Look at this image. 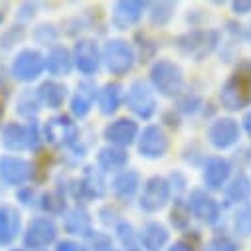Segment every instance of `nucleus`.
Segmentation results:
<instances>
[{"label": "nucleus", "mask_w": 251, "mask_h": 251, "mask_svg": "<svg viewBox=\"0 0 251 251\" xmlns=\"http://www.w3.org/2000/svg\"><path fill=\"white\" fill-rule=\"evenodd\" d=\"M151 87L162 97H180L184 91V74L168 57L156 59L151 68Z\"/></svg>", "instance_id": "nucleus-2"}, {"label": "nucleus", "mask_w": 251, "mask_h": 251, "mask_svg": "<svg viewBox=\"0 0 251 251\" xmlns=\"http://www.w3.org/2000/svg\"><path fill=\"white\" fill-rule=\"evenodd\" d=\"M115 233H117V239L123 245V251H145L143 245H141V239H139V231L133 227L131 222L121 220L115 226Z\"/></svg>", "instance_id": "nucleus-31"}, {"label": "nucleus", "mask_w": 251, "mask_h": 251, "mask_svg": "<svg viewBox=\"0 0 251 251\" xmlns=\"http://www.w3.org/2000/svg\"><path fill=\"white\" fill-rule=\"evenodd\" d=\"M109 251H119V249H109Z\"/></svg>", "instance_id": "nucleus-49"}, {"label": "nucleus", "mask_w": 251, "mask_h": 251, "mask_svg": "<svg viewBox=\"0 0 251 251\" xmlns=\"http://www.w3.org/2000/svg\"><path fill=\"white\" fill-rule=\"evenodd\" d=\"M239 139H241V127L231 117H220L208 127V141L218 151H227L235 147Z\"/></svg>", "instance_id": "nucleus-12"}, {"label": "nucleus", "mask_w": 251, "mask_h": 251, "mask_svg": "<svg viewBox=\"0 0 251 251\" xmlns=\"http://www.w3.org/2000/svg\"><path fill=\"white\" fill-rule=\"evenodd\" d=\"M123 99H125V89H123V85L119 81L105 83L97 93V105H99L101 115H107V117L115 115L117 109L121 107Z\"/></svg>", "instance_id": "nucleus-25"}, {"label": "nucleus", "mask_w": 251, "mask_h": 251, "mask_svg": "<svg viewBox=\"0 0 251 251\" xmlns=\"http://www.w3.org/2000/svg\"><path fill=\"white\" fill-rule=\"evenodd\" d=\"M55 251H87V247H83V245H81V243H77V241L64 239V241H57Z\"/></svg>", "instance_id": "nucleus-42"}, {"label": "nucleus", "mask_w": 251, "mask_h": 251, "mask_svg": "<svg viewBox=\"0 0 251 251\" xmlns=\"http://www.w3.org/2000/svg\"><path fill=\"white\" fill-rule=\"evenodd\" d=\"M44 70H46V57L38 50L26 48V50L16 53V57L12 61V68H10V75L16 81L32 83L42 75Z\"/></svg>", "instance_id": "nucleus-8"}, {"label": "nucleus", "mask_w": 251, "mask_h": 251, "mask_svg": "<svg viewBox=\"0 0 251 251\" xmlns=\"http://www.w3.org/2000/svg\"><path fill=\"white\" fill-rule=\"evenodd\" d=\"M24 26H12V28H8L2 36H0V48L2 50H10L12 46H16L18 42H22L24 40Z\"/></svg>", "instance_id": "nucleus-38"}, {"label": "nucleus", "mask_w": 251, "mask_h": 251, "mask_svg": "<svg viewBox=\"0 0 251 251\" xmlns=\"http://www.w3.org/2000/svg\"><path fill=\"white\" fill-rule=\"evenodd\" d=\"M231 162L224 156H210L204 162L202 168V182L206 186V190H222V188L227 184L229 176H231Z\"/></svg>", "instance_id": "nucleus-16"}, {"label": "nucleus", "mask_w": 251, "mask_h": 251, "mask_svg": "<svg viewBox=\"0 0 251 251\" xmlns=\"http://www.w3.org/2000/svg\"><path fill=\"white\" fill-rule=\"evenodd\" d=\"M42 109V101H40V95H38V89H22L18 93V99H16V111L20 117H26L30 121H34V117L38 115V111Z\"/></svg>", "instance_id": "nucleus-30"}, {"label": "nucleus", "mask_w": 251, "mask_h": 251, "mask_svg": "<svg viewBox=\"0 0 251 251\" xmlns=\"http://www.w3.org/2000/svg\"><path fill=\"white\" fill-rule=\"evenodd\" d=\"M129 164V152L127 149H119V147H103L97 152V166L101 172H123Z\"/></svg>", "instance_id": "nucleus-24"}, {"label": "nucleus", "mask_w": 251, "mask_h": 251, "mask_svg": "<svg viewBox=\"0 0 251 251\" xmlns=\"http://www.w3.org/2000/svg\"><path fill=\"white\" fill-rule=\"evenodd\" d=\"M18 200L24 204V206H32L34 204V188L32 186H24V188H20L18 190Z\"/></svg>", "instance_id": "nucleus-43"}, {"label": "nucleus", "mask_w": 251, "mask_h": 251, "mask_svg": "<svg viewBox=\"0 0 251 251\" xmlns=\"http://www.w3.org/2000/svg\"><path fill=\"white\" fill-rule=\"evenodd\" d=\"M0 139H2L4 149L12 152H22L30 149L28 129H26V125H20V123H6L2 127V133H0Z\"/></svg>", "instance_id": "nucleus-27"}, {"label": "nucleus", "mask_w": 251, "mask_h": 251, "mask_svg": "<svg viewBox=\"0 0 251 251\" xmlns=\"http://www.w3.org/2000/svg\"><path fill=\"white\" fill-rule=\"evenodd\" d=\"M231 10H233V14H239V16H243V14H249L251 12V0H237V2H231Z\"/></svg>", "instance_id": "nucleus-44"}, {"label": "nucleus", "mask_w": 251, "mask_h": 251, "mask_svg": "<svg viewBox=\"0 0 251 251\" xmlns=\"http://www.w3.org/2000/svg\"><path fill=\"white\" fill-rule=\"evenodd\" d=\"M135 48L127 40H109L101 50V61L105 64L107 72L113 75H127L135 66Z\"/></svg>", "instance_id": "nucleus-3"}, {"label": "nucleus", "mask_w": 251, "mask_h": 251, "mask_svg": "<svg viewBox=\"0 0 251 251\" xmlns=\"http://www.w3.org/2000/svg\"><path fill=\"white\" fill-rule=\"evenodd\" d=\"M125 103H127L129 111L135 117L145 119V121H149L156 113V109H158L154 89L145 79H135L129 85L127 93H125Z\"/></svg>", "instance_id": "nucleus-4"}, {"label": "nucleus", "mask_w": 251, "mask_h": 251, "mask_svg": "<svg viewBox=\"0 0 251 251\" xmlns=\"http://www.w3.org/2000/svg\"><path fill=\"white\" fill-rule=\"evenodd\" d=\"M166 251H196V249H194V245H192V243H188V241L180 239V241L172 243V245H170Z\"/></svg>", "instance_id": "nucleus-45"}, {"label": "nucleus", "mask_w": 251, "mask_h": 251, "mask_svg": "<svg viewBox=\"0 0 251 251\" xmlns=\"http://www.w3.org/2000/svg\"><path fill=\"white\" fill-rule=\"evenodd\" d=\"M34 176V166L20 156H2L0 158V180L6 186H22Z\"/></svg>", "instance_id": "nucleus-15"}, {"label": "nucleus", "mask_w": 251, "mask_h": 251, "mask_svg": "<svg viewBox=\"0 0 251 251\" xmlns=\"http://www.w3.org/2000/svg\"><path fill=\"white\" fill-rule=\"evenodd\" d=\"M200 105H202V99L198 95H192V97H182L178 103V109L184 113H194Z\"/></svg>", "instance_id": "nucleus-41"}, {"label": "nucleus", "mask_w": 251, "mask_h": 251, "mask_svg": "<svg viewBox=\"0 0 251 251\" xmlns=\"http://www.w3.org/2000/svg\"><path fill=\"white\" fill-rule=\"evenodd\" d=\"M251 198V178L243 172H239L231 182L226 186V204H237L243 206Z\"/></svg>", "instance_id": "nucleus-29"}, {"label": "nucleus", "mask_w": 251, "mask_h": 251, "mask_svg": "<svg viewBox=\"0 0 251 251\" xmlns=\"http://www.w3.org/2000/svg\"><path fill=\"white\" fill-rule=\"evenodd\" d=\"M190 220H192V214H190V208H188V202H184L180 198L174 200V206L170 210V224L176 229L184 231V229H188V226H190Z\"/></svg>", "instance_id": "nucleus-33"}, {"label": "nucleus", "mask_w": 251, "mask_h": 251, "mask_svg": "<svg viewBox=\"0 0 251 251\" xmlns=\"http://www.w3.org/2000/svg\"><path fill=\"white\" fill-rule=\"evenodd\" d=\"M111 186H113V194L121 202H131L141 188V174L137 170H123L115 176Z\"/></svg>", "instance_id": "nucleus-22"}, {"label": "nucleus", "mask_w": 251, "mask_h": 251, "mask_svg": "<svg viewBox=\"0 0 251 251\" xmlns=\"http://www.w3.org/2000/svg\"><path fill=\"white\" fill-rule=\"evenodd\" d=\"M220 101L227 111H241L251 105V61H241L226 79Z\"/></svg>", "instance_id": "nucleus-1"}, {"label": "nucleus", "mask_w": 251, "mask_h": 251, "mask_svg": "<svg viewBox=\"0 0 251 251\" xmlns=\"http://www.w3.org/2000/svg\"><path fill=\"white\" fill-rule=\"evenodd\" d=\"M46 70L53 77H66L74 70V57L66 46H53L46 55Z\"/></svg>", "instance_id": "nucleus-21"}, {"label": "nucleus", "mask_w": 251, "mask_h": 251, "mask_svg": "<svg viewBox=\"0 0 251 251\" xmlns=\"http://www.w3.org/2000/svg\"><path fill=\"white\" fill-rule=\"evenodd\" d=\"M2 113H4V101L0 99V119H2Z\"/></svg>", "instance_id": "nucleus-47"}, {"label": "nucleus", "mask_w": 251, "mask_h": 251, "mask_svg": "<svg viewBox=\"0 0 251 251\" xmlns=\"http://www.w3.org/2000/svg\"><path fill=\"white\" fill-rule=\"evenodd\" d=\"M176 46L180 53L200 61L218 46V32L216 30H190L176 40Z\"/></svg>", "instance_id": "nucleus-6"}, {"label": "nucleus", "mask_w": 251, "mask_h": 251, "mask_svg": "<svg viewBox=\"0 0 251 251\" xmlns=\"http://www.w3.org/2000/svg\"><path fill=\"white\" fill-rule=\"evenodd\" d=\"M147 8V2H135V0H123L117 2L113 8L111 22L117 30H129L137 26L143 18V12Z\"/></svg>", "instance_id": "nucleus-18"}, {"label": "nucleus", "mask_w": 251, "mask_h": 251, "mask_svg": "<svg viewBox=\"0 0 251 251\" xmlns=\"http://www.w3.org/2000/svg\"><path fill=\"white\" fill-rule=\"evenodd\" d=\"M103 139L111 147L127 149L139 139V125L135 119L129 117H119L111 123H107V127L103 129Z\"/></svg>", "instance_id": "nucleus-13"}, {"label": "nucleus", "mask_w": 251, "mask_h": 251, "mask_svg": "<svg viewBox=\"0 0 251 251\" xmlns=\"http://www.w3.org/2000/svg\"><path fill=\"white\" fill-rule=\"evenodd\" d=\"M174 10H176V4H172V2L152 4V10H151V22H152V26H166L172 20Z\"/></svg>", "instance_id": "nucleus-34"}, {"label": "nucleus", "mask_w": 251, "mask_h": 251, "mask_svg": "<svg viewBox=\"0 0 251 251\" xmlns=\"http://www.w3.org/2000/svg\"><path fill=\"white\" fill-rule=\"evenodd\" d=\"M22 229V216L12 206H0V245H8Z\"/></svg>", "instance_id": "nucleus-26"}, {"label": "nucleus", "mask_w": 251, "mask_h": 251, "mask_svg": "<svg viewBox=\"0 0 251 251\" xmlns=\"http://www.w3.org/2000/svg\"><path fill=\"white\" fill-rule=\"evenodd\" d=\"M168 237L170 233L160 222H147L139 231V239L145 251H162L168 243Z\"/></svg>", "instance_id": "nucleus-23"}, {"label": "nucleus", "mask_w": 251, "mask_h": 251, "mask_svg": "<svg viewBox=\"0 0 251 251\" xmlns=\"http://www.w3.org/2000/svg\"><path fill=\"white\" fill-rule=\"evenodd\" d=\"M168 147H170V139L158 125H149V127L143 129V133H139L137 149L143 158L158 160L168 152Z\"/></svg>", "instance_id": "nucleus-10"}, {"label": "nucleus", "mask_w": 251, "mask_h": 251, "mask_svg": "<svg viewBox=\"0 0 251 251\" xmlns=\"http://www.w3.org/2000/svg\"><path fill=\"white\" fill-rule=\"evenodd\" d=\"M55 239H57V226L48 216H36L26 226L24 245L28 249H46L48 245L55 243Z\"/></svg>", "instance_id": "nucleus-9"}, {"label": "nucleus", "mask_w": 251, "mask_h": 251, "mask_svg": "<svg viewBox=\"0 0 251 251\" xmlns=\"http://www.w3.org/2000/svg\"><path fill=\"white\" fill-rule=\"evenodd\" d=\"M87 241H89L91 251H109V249H113L111 237H109L107 233H101V231H93V233L87 237Z\"/></svg>", "instance_id": "nucleus-39"}, {"label": "nucleus", "mask_w": 251, "mask_h": 251, "mask_svg": "<svg viewBox=\"0 0 251 251\" xmlns=\"http://www.w3.org/2000/svg\"><path fill=\"white\" fill-rule=\"evenodd\" d=\"M74 66L83 74V75H95L101 66V50L95 40L83 38L77 40L74 46Z\"/></svg>", "instance_id": "nucleus-14"}, {"label": "nucleus", "mask_w": 251, "mask_h": 251, "mask_svg": "<svg viewBox=\"0 0 251 251\" xmlns=\"http://www.w3.org/2000/svg\"><path fill=\"white\" fill-rule=\"evenodd\" d=\"M40 208L48 214V216H61L68 212V204H66V194L61 190H50L40 198Z\"/></svg>", "instance_id": "nucleus-32"}, {"label": "nucleus", "mask_w": 251, "mask_h": 251, "mask_svg": "<svg viewBox=\"0 0 251 251\" xmlns=\"http://www.w3.org/2000/svg\"><path fill=\"white\" fill-rule=\"evenodd\" d=\"M233 229L239 235H249L251 233V206L243 204L233 218Z\"/></svg>", "instance_id": "nucleus-35"}, {"label": "nucleus", "mask_w": 251, "mask_h": 251, "mask_svg": "<svg viewBox=\"0 0 251 251\" xmlns=\"http://www.w3.org/2000/svg\"><path fill=\"white\" fill-rule=\"evenodd\" d=\"M72 194L77 200H97V198H101L105 194V182H103L101 172L95 170L93 166H87L83 176L74 182Z\"/></svg>", "instance_id": "nucleus-17"}, {"label": "nucleus", "mask_w": 251, "mask_h": 251, "mask_svg": "<svg viewBox=\"0 0 251 251\" xmlns=\"http://www.w3.org/2000/svg\"><path fill=\"white\" fill-rule=\"evenodd\" d=\"M26 129H28V143H30V151H38L40 149V143H42V135H40V127H38V123L36 121H30L26 125Z\"/></svg>", "instance_id": "nucleus-40"}, {"label": "nucleus", "mask_w": 251, "mask_h": 251, "mask_svg": "<svg viewBox=\"0 0 251 251\" xmlns=\"http://www.w3.org/2000/svg\"><path fill=\"white\" fill-rule=\"evenodd\" d=\"M38 95H40L42 105H46L48 109H59V107H64L68 99V87L59 81L50 79L38 87Z\"/></svg>", "instance_id": "nucleus-28"}, {"label": "nucleus", "mask_w": 251, "mask_h": 251, "mask_svg": "<svg viewBox=\"0 0 251 251\" xmlns=\"http://www.w3.org/2000/svg\"><path fill=\"white\" fill-rule=\"evenodd\" d=\"M64 229L70 235H79V237H89L93 233V218L89 210L81 204L70 208L64 216Z\"/></svg>", "instance_id": "nucleus-20"}, {"label": "nucleus", "mask_w": 251, "mask_h": 251, "mask_svg": "<svg viewBox=\"0 0 251 251\" xmlns=\"http://www.w3.org/2000/svg\"><path fill=\"white\" fill-rule=\"evenodd\" d=\"M77 139H79V129L68 115L51 117L44 125V141L53 147L72 149L77 145Z\"/></svg>", "instance_id": "nucleus-7"}, {"label": "nucleus", "mask_w": 251, "mask_h": 251, "mask_svg": "<svg viewBox=\"0 0 251 251\" xmlns=\"http://www.w3.org/2000/svg\"><path fill=\"white\" fill-rule=\"evenodd\" d=\"M57 36H59V32L55 30L53 24H40V26L34 30V40H36L40 46H51V48H53Z\"/></svg>", "instance_id": "nucleus-37"}, {"label": "nucleus", "mask_w": 251, "mask_h": 251, "mask_svg": "<svg viewBox=\"0 0 251 251\" xmlns=\"http://www.w3.org/2000/svg\"><path fill=\"white\" fill-rule=\"evenodd\" d=\"M12 251H24V249H12Z\"/></svg>", "instance_id": "nucleus-48"}, {"label": "nucleus", "mask_w": 251, "mask_h": 251, "mask_svg": "<svg viewBox=\"0 0 251 251\" xmlns=\"http://www.w3.org/2000/svg\"><path fill=\"white\" fill-rule=\"evenodd\" d=\"M97 93H99V89L95 87V83H91L89 79L79 81L77 87H75V93L72 95V101H70L72 115L75 119H85L91 113V109H93Z\"/></svg>", "instance_id": "nucleus-19"}, {"label": "nucleus", "mask_w": 251, "mask_h": 251, "mask_svg": "<svg viewBox=\"0 0 251 251\" xmlns=\"http://www.w3.org/2000/svg\"><path fill=\"white\" fill-rule=\"evenodd\" d=\"M172 196V188L168 184V178L164 176H151L145 180L143 190L139 194V208L147 214L160 212Z\"/></svg>", "instance_id": "nucleus-5"}, {"label": "nucleus", "mask_w": 251, "mask_h": 251, "mask_svg": "<svg viewBox=\"0 0 251 251\" xmlns=\"http://www.w3.org/2000/svg\"><path fill=\"white\" fill-rule=\"evenodd\" d=\"M241 127H243V131L247 133V137H251V109L243 115V121H241Z\"/></svg>", "instance_id": "nucleus-46"}, {"label": "nucleus", "mask_w": 251, "mask_h": 251, "mask_svg": "<svg viewBox=\"0 0 251 251\" xmlns=\"http://www.w3.org/2000/svg\"><path fill=\"white\" fill-rule=\"evenodd\" d=\"M204 251H239V245L233 237L229 235H214L206 245H204Z\"/></svg>", "instance_id": "nucleus-36"}, {"label": "nucleus", "mask_w": 251, "mask_h": 251, "mask_svg": "<svg viewBox=\"0 0 251 251\" xmlns=\"http://www.w3.org/2000/svg\"><path fill=\"white\" fill-rule=\"evenodd\" d=\"M188 208H190V214L200 220L206 226H216L222 220V206L220 202L210 196L202 188H196V190L190 192L188 196Z\"/></svg>", "instance_id": "nucleus-11"}]
</instances>
